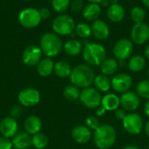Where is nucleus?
<instances>
[{
	"mask_svg": "<svg viewBox=\"0 0 149 149\" xmlns=\"http://www.w3.org/2000/svg\"><path fill=\"white\" fill-rule=\"evenodd\" d=\"M119 63L116 58H107L100 65V69L103 74L107 76L113 75L118 70Z\"/></svg>",
	"mask_w": 149,
	"mask_h": 149,
	"instance_id": "25",
	"label": "nucleus"
},
{
	"mask_svg": "<svg viewBox=\"0 0 149 149\" xmlns=\"http://www.w3.org/2000/svg\"><path fill=\"white\" fill-rule=\"evenodd\" d=\"M144 112L148 116H149V100L146 102V104L144 106Z\"/></svg>",
	"mask_w": 149,
	"mask_h": 149,
	"instance_id": "43",
	"label": "nucleus"
},
{
	"mask_svg": "<svg viewBox=\"0 0 149 149\" xmlns=\"http://www.w3.org/2000/svg\"><path fill=\"white\" fill-rule=\"evenodd\" d=\"M12 145L15 149H28L32 145L31 136L26 132L17 133L12 138Z\"/></svg>",
	"mask_w": 149,
	"mask_h": 149,
	"instance_id": "21",
	"label": "nucleus"
},
{
	"mask_svg": "<svg viewBox=\"0 0 149 149\" xmlns=\"http://www.w3.org/2000/svg\"><path fill=\"white\" fill-rule=\"evenodd\" d=\"M92 33L98 40H105L110 35V28L107 23L100 18L92 22Z\"/></svg>",
	"mask_w": 149,
	"mask_h": 149,
	"instance_id": "16",
	"label": "nucleus"
},
{
	"mask_svg": "<svg viewBox=\"0 0 149 149\" xmlns=\"http://www.w3.org/2000/svg\"><path fill=\"white\" fill-rule=\"evenodd\" d=\"M145 132H146V134L148 135V137H149V120L147 122V124L145 126Z\"/></svg>",
	"mask_w": 149,
	"mask_h": 149,
	"instance_id": "44",
	"label": "nucleus"
},
{
	"mask_svg": "<svg viewBox=\"0 0 149 149\" xmlns=\"http://www.w3.org/2000/svg\"><path fill=\"white\" fill-rule=\"evenodd\" d=\"M18 132V123L11 116L4 117L0 121V134L8 139L13 138Z\"/></svg>",
	"mask_w": 149,
	"mask_h": 149,
	"instance_id": "14",
	"label": "nucleus"
},
{
	"mask_svg": "<svg viewBox=\"0 0 149 149\" xmlns=\"http://www.w3.org/2000/svg\"><path fill=\"white\" fill-rule=\"evenodd\" d=\"M49 143L48 137L43 133H38L31 137V144L36 149H45Z\"/></svg>",
	"mask_w": 149,
	"mask_h": 149,
	"instance_id": "29",
	"label": "nucleus"
},
{
	"mask_svg": "<svg viewBox=\"0 0 149 149\" xmlns=\"http://www.w3.org/2000/svg\"><path fill=\"white\" fill-rule=\"evenodd\" d=\"M73 141L79 144H85L91 140L92 133L86 126H77L72 131Z\"/></svg>",
	"mask_w": 149,
	"mask_h": 149,
	"instance_id": "18",
	"label": "nucleus"
},
{
	"mask_svg": "<svg viewBox=\"0 0 149 149\" xmlns=\"http://www.w3.org/2000/svg\"><path fill=\"white\" fill-rule=\"evenodd\" d=\"M12 141L3 136H0V149H12Z\"/></svg>",
	"mask_w": 149,
	"mask_h": 149,
	"instance_id": "37",
	"label": "nucleus"
},
{
	"mask_svg": "<svg viewBox=\"0 0 149 149\" xmlns=\"http://www.w3.org/2000/svg\"><path fill=\"white\" fill-rule=\"evenodd\" d=\"M100 121L96 117L91 116L86 119V126L90 129V130H96L100 127Z\"/></svg>",
	"mask_w": 149,
	"mask_h": 149,
	"instance_id": "36",
	"label": "nucleus"
},
{
	"mask_svg": "<svg viewBox=\"0 0 149 149\" xmlns=\"http://www.w3.org/2000/svg\"><path fill=\"white\" fill-rule=\"evenodd\" d=\"M43 52L39 46L35 45H28L23 52L22 60L27 66H35L42 59Z\"/></svg>",
	"mask_w": 149,
	"mask_h": 149,
	"instance_id": "11",
	"label": "nucleus"
},
{
	"mask_svg": "<svg viewBox=\"0 0 149 149\" xmlns=\"http://www.w3.org/2000/svg\"><path fill=\"white\" fill-rule=\"evenodd\" d=\"M100 14H101V6L99 3H89L84 7L82 10L83 17L89 22H93L99 19Z\"/></svg>",
	"mask_w": 149,
	"mask_h": 149,
	"instance_id": "19",
	"label": "nucleus"
},
{
	"mask_svg": "<svg viewBox=\"0 0 149 149\" xmlns=\"http://www.w3.org/2000/svg\"><path fill=\"white\" fill-rule=\"evenodd\" d=\"M146 15H147L146 10L141 6H135L130 11L131 19L134 22V24L144 22L146 18Z\"/></svg>",
	"mask_w": 149,
	"mask_h": 149,
	"instance_id": "32",
	"label": "nucleus"
},
{
	"mask_svg": "<svg viewBox=\"0 0 149 149\" xmlns=\"http://www.w3.org/2000/svg\"><path fill=\"white\" fill-rule=\"evenodd\" d=\"M141 2L144 6H146L147 8H149V0H141Z\"/></svg>",
	"mask_w": 149,
	"mask_h": 149,
	"instance_id": "47",
	"label": "nucleus"
},
{
	"mask_svg": "<svg viewBox=\"0 0 149 149\" xmlns=\"http://www.w3.org/2000/svg\"><path fill=\"white\" fill-rule=\"evenodd\" d=\"M126 16V10L120 3L110 4L107 10V17L108 20L112 23L121 22Z\"/></svg>",
	"mask_w": 149,
	"mask_h": 149,
	"instance_id": "17",
	"label": "nucleus"
},
{
	"mask_svg": "<svg viewBox=\"0 0 149 149\" xmlns=\"http://www.w3.org/2000/svg\"><path fill=\"white\" fill-rule=\"evenodd\" d=\"M121 107L127 111H135L141 105V100L137 93L134 92H127L122 93L120 98Z\"/></svg>",
	"mask_w": 149,
	"mask_h": 149,
	"instance_id": "15",
	"label": "nucleus"
},
{
	"mask_svg": "<svg viewBox=\"0 0 149 149\" xmlns=\"http://www.w3.org/2000/svg\"><path fill=\"white\" fill-rule=\"evenodd\" d=\"M148 78H149V68H148Z\"/></svg>",
	"mask_w": 149,
	"mask_h": 149,
	"instance_id": "50",
	"label": "nucleus"
},
{
	"mask_svg": "<svg viewBox=\"0 0 149 149\" xmlns=\"http://www.w3.org/2000/svg\"><path fill=\"white\" fill-rule=\"evenodd\" d=\"M93 84L97 90L100 92H104V93L109 91L110 88L112 87V82L110 79L108 78V76L105 74H100L96 76L94 79Z\"/></svg>",
	"mask_w": 149,
	"mask_h": 149,
	"instance_id": "28",
	"label": "nucleus"
},
{
	"mask_svg": "<svg viewBox=\"0 0 149 149\" xmlns=\"http://www.w3.org/2000/svg\"><path fill=\"white\" fill-rule=\"evenodd\" d=\"M136 93L142 99L149 100V80L144 79L137 84Z\"/></svg>",
	"mask_w": 149,
	"mask_h": 149,
	"instance_id": "33",
	"label": "nucleus"
},
{
	"mask_svg": "<svg viewBox=\"0 0 149 149\" xmlns=\"http://www.w3.org/2000/svg\"><path fill=\"white\" fill-rule=\"evenodd\" d=\"M111 4H114V3H119V0H109Z\"/></svg>",
	"mask_w": 149,
	"mask_h": 149,
	"instance_id": "49",
	"label": "nucleus"
},
{
	"mask_svg": "<svg viewBox=\"0 0 149 149\" xmlns=\"http://www.w3.org/2000/svg\"><path fill=\"white\" fill-rule=\"evenodd\" d=\"M54 62L52 58H45L40 60V62L37 65V72L42 77L50 76L54 70Z\"/></svg>",
	"mask_w": 149,
	"mask_h": 149,
	"instance_id": "23",
	"label": "nucleus"
},
{
	"mask_svg": "<svg viewBox=\"0 0 149 149\" xmlns=\"http://www.w3.org/2000/svg\"><path fill=\"white\" fill-rule=\"evenodd\" d=\"M94 70L87 64H81L75 66L71 72L70 80L72 84L78 88L90 87L95 79Z\"/></svg>",
	"mask_w": 149,
	"mask_h": 149,
	"instance_id": "1",
	"label": "nucleus"
},
{
	"mask_svg": "<svg viewBox=\"0 0 149 149\" xmlns=\"http://www.w3.org/2000/svg\"><path fill=\"white\" fill-rule=\"evenodd\" d=\"M93 140L96 147L100 149H109L116 141V131L109 124H100L94 131Z\"/></svg>",
	"mask_w": 149,
	"mask_h": 149,
	"instance_id": "4",
	"label": "nucleus"
},
{
	"mask_svg": "<svg viewBox=\"0 0 149 149\" xmlns=\"http://www.w3.org/2000/svg\"><path fill=\"white\" fill-rule=\"evenodd\" d=\"M83 47L84 45L78 39H69L64 44L63 49L67 55L75 57L82 52Z\"/></svg>",
	"mask_w": 149,
	"mask_h": 149,
	"instance_id": "22",
	"label": "nucleus"
},
{
	"mask_svg": "<svg viewBox=\"0 0 149 149\" xmlns=\"http://www.w3.org/2000/svg\"><path fill=\"white\" fill-rule=\"evenodd\" d=\"M19 24L26 29L36 28L41 22V17L38 10L34 8H26L18 14Z\"/></svg>",
	"mask_w": 149,
	"mask_h": 149,
	"instance_id": "7",
	"label": "nucleus"
},
{
	"mask_svg": "<svg viewBox=\"0 0 149 149\" xmlns=\"http://www.w3.org/2000/svg\"><path fill=\"white\" fill-rule=\"evenodd\" d=\"M17 100L23 107H31L38 105L40 101V93L38 90L35 88H24L19 92L17 95Z\"/></svg>",
	"mask_w": 149,
	"mask_h": 149,
	"instance_id": "10",
	"label": "nucleus"
},
{
	"mask_svg": "<svg viewBox=\"0 0 149 149\" xmlns=\"http://www.w3.org/2000/svg\"><path fill=\"white\" fill-rule=\"evenodd\" d=\"M72 67L69 63L65 61H58L54 65V70L53 72L61 79H65L67 77H70L72 72Z\"/></svg>",
	"mask_w": 149,
	"mask_h": 149,
	"instance_id": "27",
	"label": "nucleus"
},
{
	"mask_svg": "<svg viewBox=\"0 0 149 149\" xmlns=\"http://www.w3.org/2000/svg\"><path fill=\"white\" fill-rule=\"evenodd\" d=\"M64 44L59 37V35L55 32H45L40 38L39 47L47 58H53L58 55L62 49Z\"/></svg>",
	"mask_w": 149,
	"mask_h": 149,
	"instance_id": "2",
	"label": "nucleus"
},
{
	"mask_svg": "<svg viewBox=\"0 0 149 149\" xmlns=\"http://www.w3.org/2000/svg\"><path fill=\"white\" fill-rule=\"evenodd\" d=\"M134 50V44L128 38H120L116 41L113 48V53L117 60L124 62L130 58Z\"/></svg>",
	"mask_w": 149,
	"mask_h": 149,
	"instance_id": "6",
	"label": "nucleus"
},
{
	"mask_svg": "<svg viewBox=\"0 0 149 149\" xmlns=\"http://www.w3.org/2000/svg\"><path fill=\"white\" fill-rule=\"evenodd\" d=\"M51 3L52 9L56 12L62 14L70 7L71 0H52Z\"/></svg>",
	"mask_w": 149,
	"mask_h": 149,
	"instance_id": "34",
	"label": "nucleus"
},
{
	"mask_svg": "<svg viewBox=\"0 0 149 149\" xmlns=\"http://www.w3.org/2000/svg\"><path fill=\"white\" fill-rule=\"evenodd\" d=\"M83 58L89 65L100 66L107 58V50L100 43L87 42L85 44L82 51Z\"/></svg>",
	"mask_w": 149,
	"mask_h": 149,
	"instance_id": "3",
	"label": "nucleus"
},
{
	"mask_svg": "<svg viewBox=\"0 0 149 149\" xmlns=\"http://www.w3.org/2000/svg\"><path fill=\"white\" fill-rule=\"evenodd\" d=\"M115 117L118 119V120H123L124 119H125V117L127 116V113H126V112L123 110V109H117V110H115Z\"/></svg>",
	"mask_w": 149,
	"mask_h": 149,
	"instance_id": "39",
	"label": "nucleus"
},
{
	"mask_svg": "<svg viewBox=\"0 0 149 149\" xmlns=\"http://www.w3.org/2000/svg\"><path fill=\"white\" fill-rule=\"evenodd\" d=\"M97 110H96V114L98 115V116H103L104 114H105V113H106V109L102 107V106H100L98 108H96Z\"/></svg>",
	"mask_w": 149,
	"mask_h": 149,
	"instance_id": "41",
	"label": "nucleus"
},
{
	"mask_svg": "<svg viewBox=\"0 0 149 149\" xmlns=\"http://www.w3.org/2000/svg\"><path fill=\"white\" fill-rule=\"evenodd\" d=\"M63 94L66 100H71V101H74L79 98L80 93H79V90L77 86H75L73 85H69V86H66L65 87V89L63 91Z\"/></svg>",
	"mask_w": 149,
	"mask_h": 149,
	"instance_id": "31",
	"label": "nucleus"
},
{
	"mask_svg": "<svg viewBox=\"0 0 149 149\" xmlns=\"http://www.w3.org/2000/svg\"><path fill=\"white\" fill-rule=\"evenodd\" d=\"M85 5H84V0H72L70 3V10L73 13H79L83 10Z\"/></svg>",
	"mask_w": 149,
	"mask_h": 149,
	"instance_id": "35",
	"label": "nucleus"
},
{
	"mask_svg": "<svg viewBox=\"0 0 149 149\" xmlns=\"http://www.w3.org/2000/svg\"><path fill=\"white\" fill-rule=\"evenodd\" d=\"M110 1L109 0H102L101 2H100V5L101 6V7H107V8H108L109 6H110Z\"/></svg>",
	"mask_w": 149,
	"mask_h": 149,
	"instance_id": "42",
	"label": "nucleus"
},
{
	"mask_svg": "<svg viewBox=\"0 0 149 149\" xmlns=\"http://www.w3.org/2000/svg\"><path fill=\"white\" fill-rule=\"evenodd\" d=\"M148 149H149V146H148Z\"/></svg>",
	"mask_w": 149,
	"mask_h": 149,
	"instance_id": "51",
	"label": "nucleus"
},
{
	"mask_svg": "<svg viewBox=\"0 0 149 149\" xmlns=\"http://www.w3.org/2000/svg\"><path fill=\"white\" fill-rule=\"evenodd\" d=\"M74 31L78 37L84 38V39L88 38L93 35L91 25H89L86 23H79V24H76Z\"/></svg>",
	"mask_w": 149,
	"mask_h": 149,
	"instance_id": "30",
	"label": "nucleus"
},
{
	"mask_svg": "<svg viewBox=\"0 0 149 149\" xmlns=\"http://www.w3.org/2000/svg\"><path fill=\"white\" fill-rule=\"evenodd\" d=\"M101 106L107 111H114L117 110L120 106V100L116 94L109 93L102 98Z\"/></svg>",
	"mask_w": 149,
	"mask_h": 149,
	"instance_id": "24",
	"label": "nucleus"
},
{
	"mask_svg": "<svg viewBox=\"0 0 149 149\" xmlns=\"http://www.w3.org/2000/svg\"><path fill=\"white\" fill-rule=\"evenodd\" d=\"M145 55H146L147 58H148L149 59V45H148V46H147L146 49H145Z\"/></svg>",
	"mask_w": 149,
	"mask_h": 149,
	"instance_id": "46",
	"label": "nucleus"
},
{
	"mask_svg": "<svg viewBox=\"0 0 149 149\" xmlns=\"http://www.w3.org/2000/svg\"><path fill=\"white\" fill-rule=\"evenodd\" d=\"M89 3H100V2L102 1V0H87Z\"/></svg>",
	"mask_w": 149,
	"mask_h": 149,
	"instance_id": "48",
	"label": "nucleus"
},
{
	"mask_svg": "<svg viewBox=\"0 0 149 149\" xmlns=\"http://www.w3.org/2000/svg\"><path fill=\"white\" fill-rule=\"evenodd\" d=\"M146 59L141 55H134L129 58L128 68L133 72H141L146 67Z\"/></svg>",
	"mask_w": 149,
	"mask_h": 149,
	"instance_id": "26",
	"label": "nucleus"
},
{
	"mask_svg": "<svg viewBox=\"0 0 149 149\" xmlns=\"http://www.w3.org/2000/svg\"><path fill=\"white\" fill-rule=\"evenodd\" d=\"M122 121L125 130L130 134H138L142 131L143 120L138 113H132L127 114Z\"/></svg>",
	"mask_w": 149,
	"mask_h": 149,
	"instance_id": "12",
	"label": "nucleus"
},
{
	"mask_svg": "<svg viewBox=\"0 0 149 149\" xmlns=\"http://www.w3.org/2000/svg\"><path fill=\"white\" fill-rule=\"evenodd\" d=\"M24 127L26 133L31 135H34L38 133H40L42 128V121L38 116L30 115L24 120Z\"/></svg>",
	"mask_w": 149,
	"mask_h": 149,
	"instance_id": "20",
	"label": "nucleus"
},
{
	"mask_svg": "<svg viewBox=\"0 0 149 149\" xmlns=\"http://www.w3.org/2000/svg\"><path fill=\"white\" fill-rule=\"evenodd\" d=\"M112 82V88L119 93H124L128 92V90L131 88L133 85V79L130 75L127 73H119L116 74L113 79Z\"/></svg>",
	"mask_w": 149,
	"mask_h": 149,
	"instance_id": "13",
	"label": "nucleus"
},
{
	"mask_svg": "<svg viewBox=\"0 0 149 149\" xmlns=\"http://www.w3.org/2000/svg\"><path fill=\"white\" fill-rule=\"evenodd\" d=\"M19 112H20L19 107H13V108L11 109V111H10V114H11V117L15 118L16 116H17V115H18Z\"/></svg>",
	"mask_w": 149,
	"mask_h": 149,
	"instance_id": "40",
	"label": "nucleus"
},
{
	"mask_svg": "<svg viewBox=\"0 0 149 149\" xmlns=\"http://www.w3.org/2000/svg\"><path fill=\"white\" fill-rule=\"evenodd\" d=\"M123 149H140L137 146H134V145H128L127 147H125Z\"/></svg>",
	"mask_w": 149,
	"mask_h": 149,
	"instance_id": "45",
	"label": "nucleus"
},
{
	"mask_svg": "<svg viewBox=\"0 0 149 149\" xmlns=\"http://www.w3.org/2000/svg\"><path fill=\"white\" fill-rule=\"evenodd\" d=\"M131 41L138 45L146 44L149 40V25L145 23H136L133 25L130 32Z\"/></svg>",
	"mask_w": 149,
	"mask_h": 149,
	"instance_id": "9",
	"label": "nucleus"
},
{
	"mask_svg": "<svg viewBox=\"0 0 149 149\" xmlns=\"http://www.w3.org/2000/svg\"><path fill=\"white\" fill-rule=\"evenodd\" d=\"M80 102L87 108H98L101 105L102 98L100 93L93 87L84 88L79 95Z\"/></svg>",
	"mask_w": 149,
	"mask_h": 149,
	"instance_id": "8",
	"label": "nucleus"
},
{
	"mask_svg": "<svg viewBox=\"0 0 149 149\" xmlns=\"http://www.w3.org/2000/svg\"><path fill=\"white\" fill-rule=\"evenodd\" d=\"M38 11H39L41 19H47L51 16V10L47 7H42L40 10H38Z\"/></svg>",
	"mask_w": 149,
	"mask_h": 149,
	"instance_id": "38",
	"label": "nucleus"
},
{
	"mask_svg": "<svg viewBox=\"0 0 149 149\" xmlns=\"http://www.w3.org/2000/svg\"><path fill=\"white\" fill-rule=\"evenodd\" d=\"M76 24L72 17L68 14L58 15L52 23L53 32L59 36H67L74 31Z\"/></svg>",
	"mask_w": 149,
	"mask_h": 149,
	"instance_id": "5",
	"label": "nucleus"
}]
</instances>
